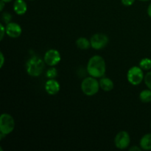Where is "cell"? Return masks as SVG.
Wrapping results in <instances>:
<instances>
[{
	"mask_svg": "<svg viewBox=\"0 0 151 151\" xmlns=\"http://www.w3.org/2000/svg\"><path fill=\"white\" fill-rule=\"evenodd\" d=\"M86 69L90 76L101 78L106 72V61L100 55H94L88 60Z\"/></svg>",
	"mask_w": 151,
	"mask_h": 151,
	"instance_id": "cell-1",
	"label": "cell"
},
{
	"mask_svg": "<svg viewBox=\"0 0 151 151\" xmlns=\"http://www.w3.org/2000/svg\"><path fill=\"white\" fill-rule=\"evenodd\" d=\"M45 62L39 56L34 55L28 59L26 63V70L31 77H38L45 68Z\"/></svg>",
	"mask_w": 151,
	"mask_h": 151,
	"instance_id": "cell-2",
	"label": "cell"
},
{
	"mask_svg": "<svg viewBox=\"0 0 151 151\" xmlns=\"http://www.w3.org/2000/svg\"><path fill=\"white\" fill-rule=\"evenodd\" d=\"M81 87L83 93L89 97L95 95L100 88L99 81H97V78L92 76L84 78L81 83Z\"/></svg>",
	"mask_w": 151,
	"mask_h": 151,
	"instance_id": "cell-3",
	"label": "cell"
},
{
	"mask_svg": "<svg viewBox=\"0 0 151 151\" xmlns=\"http://www.w3.org/2000/svg\"><path fill=\"white\" fill-rule=\"evenodd\" d=\"M15 128V121L13 116L4 113L0 116V132L5 136L9 135Z\"/></svg>",
	"mask_w": 151,
	"mask_h": 151,
	"instance_id": "cell-4",
	"label": "cell"
},
{
	"mask_svg": "<svg viewBox=\"0 0 151 151\" xmlns=\"http://www.w3.org/2000/svg\"><path fill=\"white\" fill-rule=\"evenodd\" d=\"M145 78L143 69L140 66H132L127 73L128 81L133 86H138Z\"/></svg>",
	"mask_w": 151,
	"mask_h": 151,
	"instance_id": "cell-5",
	"label": "cell"
},
{
	"mask_svg": "<svg viewBox=\"0 0 151 151\" xmlns=\"http://www.w3.org/2000/svg\"><path fill=\"white\" fill-rule=\"evenodd\" d=\"M109 37L104 33H96L90 38L91 47L96 50L105 48L109 44Z\"/></svg>",
	"mask_w": 151,
	"mask_h": 151,
	"instance_id": "cell-6",
	"label": "cell"
},
{
	"mask_svg": "<svg viewBox=\"0 0 151 151\" xmlns=\"http://www.w3.org/2000/svg\"><path fill=\"white\" fill-rule=\"evenodd\" d=\"M131 143V137L127 131H122L118 133L114 138V145L116 148L124 150L128 147Z\"/></svg>",
	"mask_w": 151,
	"mask_h": 151,
	"instance_id": "cell-7",
	"label": "cell"
},
{
	"mask_svg": "<svg viewBox=\"0 0 151 151\" xmlns=\"http://www.w3.org/2000/svg\"><path fill=\"white\" fill-rule=\"evenodd\" d=\"M44 60L46 64L50 66H55L60 63L61 55L59 51L55 49H51L46 52L44 56Z\"/></svg>",
	"mask_w": 151,
	"mask_h": 151,
	"instance_id": "cell-8",
	"label": "cell"
},
{
	"mask_svg": "<svg viewBox=\"0 0 151 151\" xmlns=\"http://www.w3.org/2000/svg\"><path fill=\"white\" fill-rule=\"evenodd\" d=\"M22 29L20 25L15 22H10L6 26V34L10 38H17L22 35Z\"/></svg>",
	"mask_w": 151,
	"mask_h": 151,
	"instance_id": "cell-9",
	"label": "cell"
},
{
	"mask_svg": "<svg viewBox=\"0 0 151 151\" xmlns=\"http://www.w3.org/2000/svg\"><path fill=\"white\" fill-rule=\"evenodd\" d=\"M46 91L50 95H55L60 89V83L55 79H49L45 83Z\"/></svg>",
	"mask_w": 151,
	"mask_h": 151,
	"instance_id": "cell-10",
	"label": "cell"
},
{
	"mask_svg": "<svg viewBox=\"0 0 151 151\" xmlns=\"http://www.w3.org/2000/svg\"><path fill=\"white\" fill-rule=\"evenodd\" d=\"M13 10L19 16L24 15L27 10V5L24 0H16L13 4Z\"/></svg>",
	"mask_w": 151,
	"mask_h": 151,
	"instance_id": "cell-11",
	"label": "cell"
},
{
	"mask_svg": "<svg viewBox=\"0 0 151 151\" xmlns=\"http://www.w3.org/2000/svg\"><path fill=\"white\" fill-rule=\"evenodd\" d=\"M99 83H100V88L106 92L111 91L114 87V84L112 80L109 78H106V77H102Z\"/></svg>",
	"mask_w": 151,
	"mask_h": 151,
	"instance_id": "cell-12",
	"label": "cell"
},
{
	"mask_svg": "<svg viewBox=\"0 0 151 151\" xmlns=\"http://www.w3.org/2000/svg\"><path fill=\"white\" fill-rule=\"evenodd\" d=\"M139 145L142 150H151V134H147L142 137Z\"/></svg>",
	"mask_w": 151,
	"mask_h": 151,
	"instance_id": "cell-13",
	"label": "cell"
},
{
	"mask_svg": "<svg viewBox=\"0 0 151 151\" xmlns=\"http://www.w3.org/2000/svg\"><path fill=\"white\" fill-rule=\"evenodd\" d=\"M76 45L80 50H86L91 47V42L85 37H80L76 41Z\"/></svg>",
	"mask_w": 151,
	"mask_h": 151,
	"instance_id": "cell-14",
	"label": "cell"
},
{
	"mask_svg": "<svg viewBox=\"0 0 151 151\" xmlns=\"http://www.w3.org/2000/svg\"><path fill=\"white\" fill-rule=\"evenodd\" d=\"M139 100L142 103H148L151 102V90L145 89L142 91L139 94Z\"/></svg>",
	"mask_w": 151,
	"mask_h": 151,
	"instance_id": "cell-15",
	"label": "cell"
},
{
	"mask_svg": "<svg viewBox=\"0 0 151 151\" xmlns=\"http://www.w3.org/2000/svg\"><path fill=\"white\" fill-rule=\"evenodd\" d=\"M139 66L143 70H150V69H151V59L148 58H143L142 60H140Z\"/></svg>",
	"mask_w": 151,
	"mask_h": 151,
	"instance_id": "cell-16",
	"label": "cell"
},
{
	"mask_svg": "<svg viewBox=\"0 0 151 151\" xmlns=\"http://www.w3.org/2000/svg\"><path fill=\"white\" fill-rule=\"evenodd\" d=\"M46 76H47V78H48L49 79H55V78L58 76V70L56 69V68H55L54 66L50 68V69L47 71Z\"/></svg>",
	"mask_w": 151,
	"mask_h": 151,
	"instance_id": "cell-17",
	"label": "cell"
},
{
	"mask_svg": "<svg viewBox=\"0 0 151 151\" xmlns=\"http://www.w3.org/2000/svg\"><path fill=\"white\" fill-rule=\"evenodd\" d=\"M1 18H2V20L3 22H4L5 24H8L10 23V22H11V20H12V15L10 14V13H8V12H4V13H2V15H1Z\"/></svg>",
	"mask_w": 151,
	"mask_h": 151,
	"instance_id": "cell-18",
	"label": "cell"
},
{
	"mask_svg": "<svg viewBox=\"0 0 151 151\" xmlns=\"http://www.w3.org/2000/svg\"><path fill=\"white\" fill-rule=\"evenodd\" d=\"M144 81L145 85L147 86V88L151 90V71L147 72V73L145 75Z\"/></svg>",
	"mask_w": 151,
	"mask_h": 151,
	"instance_id": "cell-19",
	"label": "cell"
},
{
	"mask_svg": "<svg viewBox=\"0 0 151 151\" xmlns=\"http://www.w3.org/2000/svg\"><path fill=\"white\" fill-rule=\"evenodd\" d=\"M135 1L136 0H121V2L123 5L128 7V6L133 5Z\"/></svg>",
	"mask_w": 151,
	"mask_h": 151,
	"instance_id": "cell-20",
	"label": "cell"
},
{
	"mask_svg": "<svg viewBox=\"0 0 151 151\" xmlns=\"http://www.w3.org/2000/svg\"><path fill=\"white\" fill-rule=\"evenodd\" d=\"M0 28H1V37H0V40L2 41L3 38H4V35L6 34V27H4L3 25V24H0Z\"/></svg>",
	"mask_w": 151,
	"mask_h": 151,
	"instance_id": "cell-21",
	"label": "cell"
},
{
	"mask_svg": "<svg viewBox=\"0 0 151 151\" xmlns=\"http://www.w3.org/2000/svg\"><path fill=\"white\" fill-rule=\"evenodd\" d=\"M0 58H1L0 67L2 68L3 66H4V54H3L2 52H1V53H0Z\"/></svg>",
	"mask_w": 151,
	"mask_h": 151,
	"instance_id": "cell-22",
	"label": "cell"
},
{
	"mask_svg": "<svg viewBox=\"0 0 151 151\" xmlns=\"http://www.w3.org/2000/svg\"><path fill=\"white\" fill-rule=\"evenodd\" d=\"M141 150H142V149L141 148V147H137V146H133V147H130L129 148V150L131 151H136V150H138V151H140Z\"/></svg>",
	"mask_w": 151,
	"mask_h": 151,
	"instance_id": "cell-23",
	"label": "cell"
},
{
	"mask_svg": "<svg viewBox=\"0 0 151 151\" xmlns=\"http://www.w3.org/2000/svg\"><path fill=\"white\" fill-rule=\"evenodd\" d=\"M4 5H5V2L4 1H2V0H1L0 1V11H2L4 10Z\"/></svg>",
	"mask_w": 151,
	"mask_h": 151,
	"instance_id": "cell-24",
	"label": "cell"
},
{
	"mask_svg": "<svg viewBox=\"0 0 151 151\" xmlns=\"http://www.w3.org/2000/svg\"><path fill=\"white\" fill-rule=\"evenodd\" d=\"M147 15H148L149 17L151 19V3L149 4L148 7H147Z\"/></svg>",
	"mask_w": 151,
	"mask_h": 151,
	"instance_id": "cell-25",
	"label": "cell"
},
{
	"mask_svg": "<svg viewBox=\"0 0 151 151\" xmlns=\"http://www.w3.org/2000/svg\"><path fill=\"white\" fill-rule=\"evenodd\" d=\"M2 1H4L5 3H8V2H10L12 0H2Z\"/></svg>",
	"mask_w": 151,
	"mask_h": 151,
	"instance_id": "cell-26",
	"label": "cell"
},
{
	"mask_svg": "<svg viewBox=\"0 0 151 151\" xmlns=\"http://www.w3.org/2000/svg\"><path fill=\"white\" fill-rule=\"evenodd\" d=\"M140 1H149V0H140Z\"/></svg>",
	"mask_w": 151,
	"mask_h": 151,
	"instance_id": "cell-27",
	"label": "cell"
},
{
	"mask_svg": "<svg viewBox=\"0 0 151 151\" xmlns=\"http://www.w3.org/2000/svg\"><path fill=\"white\" fill-rule=\"evenodd\" d=\"M29 1H34V0H29Z\"/></svg>",
	"mask_w": 151,
	"mask_h": 151,
	"instance_id": "cell-28",
	"label": "cell"
},
{
	"mask_svg": "<svg viewBox=\"0 0 151 151\" xmlns=\"http://www.w3.org/2000/svg\"><path fill=\"white\" fill-rule=\"evenodd\" d=\"M150 127H151V123H150Z\"/></svg>",
	"mask_w": 151,
	"mask_h": 151,
	"instance_id": "cell-29",
	"label": "cell"
}]
</instances>
